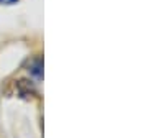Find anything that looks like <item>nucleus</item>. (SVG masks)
<instances>
[{"instance_id":"2","label":"nucleus","mask_w":148,"mask_h":138,"mask_svg":"<svg viewBox=\"0 0 148 138\" xmlns=\"http://www.w3.org/2000/svg\"><path fill=\"white\" fill-rule=\"evenodd\" d=\"M18 0H0V3H5V5H12V3H16Z\"/></svg>"},{"instance_id":"1","label":"nucleus","mask_w":148,"mask_h":138,"mask_svg":"<svg viewBox=\"0 0 148 138\" xmlns=\"http://www.w3.org/2000/svg\"><path fill=\"white\" fill-rule=\"evenodd\" d=\"M41 68H43V64H41V61L38 59V61H35V63L30 66V72H32V74H35L36 77H41V74H43Z\"/></svg>"}]
</instances>
